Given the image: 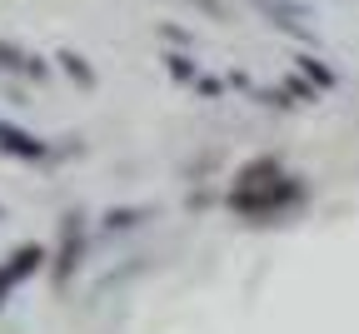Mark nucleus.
Listing matches in <instances>:
<instances>
[{"instance_id": "2", "label": "nucleus", "mask_w": 359, "mask_h": 334, "mask_svg": "<svg viewBox=\"0 0 359 334\" xmlns=\"http://www.w3.org/2000/svg\"><path fill=\"white\" fill-rule=\"evenodd\" d=\"M0 150H11V155H20V160H35V155H40V140H30V135L15 130V125H0Z\"/></svg>"}, {"instance_id": "1", "label": "nucleus", "mask_w": 359, "mask_h": 334, "mask_svg": "<svg viewBox=\"0 0 359 334\" xmlns=\"http://www.w3.org/2000/svg\"><path fill=\"white\" fill-rule=\"evenodd\" d=\"M40 260H45V250H40V245H25V250H15V255H11V265L0 269V300H6V290H11V284H20L30 269H40Z\"/></svg>"}]
</instances>
